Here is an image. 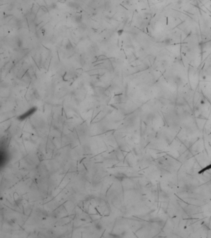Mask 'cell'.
<instances>
[{
	"label": "cell",
	"mask_w": 211,
	"mask_h": 238,
	"mask_svg": "<svg viewBox=\"0 0 211 238\" xmlns=\"http://www.w3.org/2000/svg\"><path fill=\"white\" fill-rule=\"evenodd\" d=\"M76 4L75 3H69V6L70 7H72V8H75L76 6Z\"/></svg>",
	"instance_id": "2"
},
{
	"label": "cell",
	"mask_w": 211,
	"mask_h": 238,
	"mask_svg": "<svg viewBox=\"0 0 211 238\" xmlns=\"http://www.w3.org/2000/svg\"><path fill=\"white\" fill-rule=\"evenodd\" d=\"M37 111V107H33L32 108H31L30 110H29L27 112H26V113H24V114H22V116H21L20 117H19V120H24V119H26V118L29 117V116H31V115L35 112Z\"/></svg>",
	"instance_id": "1"
}]
</instances>
